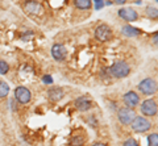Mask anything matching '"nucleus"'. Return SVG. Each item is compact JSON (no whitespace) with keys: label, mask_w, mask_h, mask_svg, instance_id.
Segmentation results:
<instances>
[{"label":"nucleus","mask_w":158,"mask_h":146,"mask_svg":"<svg viewBox=\"0 0 158 146\" xmlns=\"http://www.w3.org/2000/svg\"><path fill=\"white\" fill-rule=\"evenodd\" d=\"M138 90H140L144 95H153L157 92V82L152 78H146L138 84Z\"/></svg>","instance_id":"nucleus-3"},{"label":"nucleus","mask_w":158,"mask_h":146,"mask_svg":"<svg viewBox=\"0 0 158 146\" xmlns=\"http://www.w3.org/2000/svg\"><path fill=\"white\" fill-rule=\"evenodd\" d=\"M95 37L96 40L104 42V41H108L110 38L112 37V30L111 28L107 25V24H100L96 29H95Z\"/></svg>","instance_id":"nucleus-5"},{"label":"nucleus","mask_w":158,"mask_h":146,"mask_svg":"<svg viewBox=\"0 0 158 146\" xmlns=\"http://www.w3.org/2000/svg\"><path fill=\"white\" fill-rule=\"evenodd\" d=\"M95 2V9L96 11H99L100 8H103V6H104V2L103 0H94Z\"/></svg>","instance_id":"nucleus-22"},{"label":"nucleus","mask_w":158,"mask_h":146,"mask_svg":"<svg viewBox=\"0 0 158 146\" xmlns=\"http://www.w3.org/2000/svg\"><path fill=\"white\" fill-rule=\"evenodd\" d=\"M9 70V66H8V63H6L4 61L0 59V74H7Z\"/></svg>","instance_id":"nucleus-20"},{"label":"nucleus","mask_w":158,"mask_h":146,"mask_svg":"<svg viewBox=\"0 0 158 146\" xmlns=\"http://www.w3.org/2000/svg\"><path fill=\"white\" fill-rule=\"evenodd\" d=\"M48 97L52 101H59L63 97V91L62 88H58V87H53V88L48 90Z\"/></svg>","instance_id":"nucleus-13"},{"label":"nucleus","mask_w":158,"mask_h":146,"mask_svg":"<svg viewBox=\"0 0 158 146\" xmlns=\"http://www.w3.org/2000/svg\"><path fill=\"white\" fill-rule=\"evenodd\" d=\"M115 3H117V4H124V3H127V0H115Z\"/></svg>","instance_id":"nucleus-24"},{"label":"nucleus","mask_w":158,"mask_h":146,"mask_svg":"<svg viewBox=\"0 0 158 146\" xmlns=\"http://www.w3.org/2000/svg\"><path fill=\"white\" fill-rule=\"evenodd\" d=\"M92 0H74L75 7L79 9H90Z\"/></svg>","instance_id":"nucleus-15"},{"label":"nucleus","mask_w":158,"mask_h":146,"mask_svg":"<svg viewBox=\"0 0 158 146\" xmlns=\"http://www.w3.org/2000/svg\"><path fill=\"white\" fill-rule=\"evenodd\" d=\"M118 16L121 18H124L125 21H136L138 18L137 12L131 8H121L120 11H118Z\"/></svg>","instance_id":"nucleus-11"},{"label":"nucleus","mask_w":158,"mask_h":146,"mask_svg":"<svg viewBox=\"0 0 158 146\" xmlns=\"http://www.w3.org/2000/svg\"><path fill=\"white\" fill-rule=\"evenodd\" d=\"M148 142H149V146H158V136L157 133H153L148 136Z\"/></svg>","instance_id":"nucleus-18"},{"label":"nucleus","mask_w":158,"mask_h":146,"mask_svg":"<svg viewBox=\"0 0 158 146\" xmlns=\"http://www.w3.org/2000/svg\"><path fill=\"white\" fill-rule=\"evenodd\" d=\"M52 55L56 61H63L67 55V50L62 43H56L52 47Z\"/></svg>","instance_id":"nucleus-8"},{"label":"nucleus","mask_w":158,"mask_h":146,"mask_svg":"<svg viewBox=\"0 0 158 146\" xmlns=\"http://www.w3.org/2000/svg\"><path fill=\"white\" fill-rule=\"evenodd\" d=\"M121 32H123V34L127 36V37H136V36H138V34H141V30H140V29H137V28L132 26V25H125V26H123Z\"/></svg>","instance_id":"nucleus-14"},{"label":"nucleus","mask_w":158,"mask_h":146,"mask_svg":"<svg viewBox=\"0 0 158 146\" xmlns=\"http://www.w3.org/2000/svg\"><path fill=\"white\" fill-rule=\"evenodd\" d=\"M110 72H111V75L115 78H125L129 75L131 67L128 66V63H125V62H116L112 65V67L110 69Z\"/></svg>","instance_id":"nucleus-1"},{"label":"nucleus","mask_w":158,"mask_h":146,"mask_svg":"<svg viewBox=\"0 0 158 146\" xmlns=\"http://www.w3.org/2000/svg\"><path fill=\"white\" fill-rule=\"evenodd\" d=\"M83 144H85V140H83V137H81V136H74L70 141L71 146H82Z\"/></svg>","instance_id":"nucleus-17"},{"label":"nucleus","mask_w":158,"mask_h":146,"mask_svg":"<svg viewBox=\"0 0 158 146\" xmlns=\"http://www.w3.org/2000/svg\"><path fill=\"white\" fill-rule=\"evenodd\" d=\"M141 112L145 116H156L157 115V101L153 99H148L145 101H142Z\"/></svg>","instance_id":"nucleus-7"},{"label":"nucleus","mask_w":158,"mask_h":146,"mask_svg":"<svg viewBox=\"0 0 158 146\" xmlns=\"http://www.w3.org/2000/svg\"><path fill=\"white\" fill-rule=\"evenodd\" d=\"M25 11L29 14H40L42 11V6L37 2H28L25 4Z\"/></svg>","instance_id":"nucleus-12"},{"label":"nucleus","mask_w":158,"mask_h":146,"mask_svg":"<svg viewBox=\"0 0 158 146\" xmlns=\"http://www.w3.org/2000/svg\"><path fill=\"white\" fill-rule=\"evenodd\" d=\"M156 2H158V0H156Z\"/></svg>","instance_id":"nucleus-26"},{"label":"nucleus","mask_w":158,"mask_h":146,"mask_svg":"<svg viewBox=\"0 0 158 146\" xmlns=\"http://www.w3.org/2000/svg\"><path fill=\"white\" fill-rule=\"evenodd\" d=\"M124 103L127 105V108H135V107L140 103V96H138L135 91H129L124 95Z\"/></svg>","instance_id":"nucleus-9"},{"label":"nucleus","mask_w":158,"mask_h":146,"mask_svg":"<svg viewBox=\"0 0 158 146\" xmlns=\"http://www.w3.org/2000/svg\"><path fill=\"white\" fill-rule=\"evenodd\" d=\"M92 146H107V145H104V144H95V145H92Z\"/></svg>","instance_id":"nucleus-25"},{"label":"nucleus","mask_w":158,"mask_h":146,"mask_svg":"<svg viewBox=\"0 0 158 146\" xmlns=\"http://www.w3.org/2000/svg\"><path fill=\"white\" fill-rule=\"evenodd\" d=\"M118 121L124 125H131V123L136 117V112L133 108H121L118 111Z\"/></svg>","instance_id":"nucleus-4"},{"label":"nucleus","mask_w":158,"mask_h":146,"mask_svg":"<svg viewBox=\"0 0 158 146\" xmlns=\"http://www.w3.org/2000/svg\"><path fill=\"white\" fill-rule=\"evenodd\" d=\"M9 92V86L6 83V82L0 80V97H6Z\"/></svg>","instance_id":"nucleus-16"},{"label":"nucleus","mask_w":158,"mask_h":146,"mask_svg":"<svg viewBox=\"0 0 158 146\" xmlns=\"http://www.w3.org/2000/svg\"><path fill=\"white\" fill-rule=\"evenodd\" d=\"M91 107H92V103L87 96H81L75 100V108L81 112H86V111L90 109Z\"/></svg>","instance_id":"nucleus-10"},{"label":"nucleus","mask_w":158,"mask_h":146,"mask_svg":"<svg viewBox=\"0 0 158 146\" xmlns=\"http://www.w3.org/2000/svg\"><path fill=\"white\" fill-rule=\"evenodd\" d=\"M146 13H148V16H149L150 18H157V16H158V12H157L156 7H148L146 8Z\"/></svg>","instance_id":"nucleus-19"},{"label":"nucleus","mask_w":158,"mask_h":146,"mask_svg":"<svg viewBox=\"0 0 158 146\" xmlns=\"http://www.w3.org/2000/svg\"><path fill=\"white\" fill-rule=\"evenodd\" d=\"M15 97H16V100L19 101V103L27 104V103L31 101L32 94H31V91H29L27 87H17V88L15 90Z\"/></svg>","instance_id":"nucleus-6"},{"label":"nucleus","mask_w":158,"mask_h":146,"mask_svg":"<svg viewBox=\"0 0 158 146\" xmlns=\"http://www.w3.org/2000/svg\"><path fill=\"white\" fill-rule=\"evenodd\" d=\"M132 129L137 133H145L152 128V123L145 117H141V116H136L135 120L131 123Z\"/></svg>","instance_id":"nucleus-2"},{"label":"nucleus","mask_w":158,"mask_h":146,"mask_svg":"<svg viewBox=\"0 0 158 146\" xmlns=\"http://www.w3.org/2000/svg\"><path fill=\"white\" fill-rule=\"evenodd\" d=\"M42 82H44V83H46V84H52L53 83V78L50 75H45L42 78Z\"/></svg>","instance_id":"nucleus-23"},{"label":"nucleus","mask_w":158,"mask_h":146,"mask_svg":"<svg viewBox=\"0 0 158 146\" xmlns=\"http://www.w3.org/2000/svg\"><path fill=\"white\" fill-rule=\"evenodd\" d=\"M123 146H138V144H137V141H136V140L129 138V140H127V141H125Z\"/></svg>","instance_id":"nucleus-21"}]
</instances>
